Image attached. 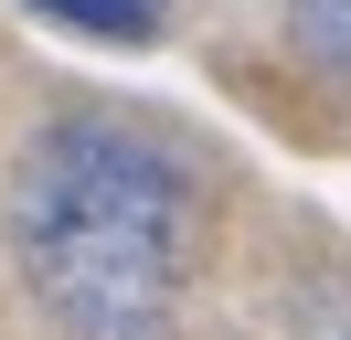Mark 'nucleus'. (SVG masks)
Instances as JSON below:
<instances>
[{
	"label": "nucleus",
	"mask_w": 351,
	"mask_h": 340,
	"mask_svg": "<svg viewBox=\"0 0 351 340\" xmlns=\"http://www.w3.org/2000/svg\"><path fill=\"white\" fill-rule=\"evenodd\" d=\"M11 266L75 340H160L192 266V170L117 117H53L0 191Z\"/></svg>",
	"instance_id": "nucleus-1"
},
{
	"label": "nucleus",
	"mask_w": 351,
	"mask_h": 340,
	"mask_svg": "<svg viewBox=\"0 0 351 340\" xmlns=\"http://www.w3.org/2000/svg\"><path fill=\"white\" fill-rule=\"evenodd\" d=\"M32 11L75 21V32H96V42H149L160 32V0H32Z\"/></svg>",
	"instance_id": "nucleus-2"
},
{
	"label": "nucleus",
	"mask_w": 351,
	"mask_h": 340,
	"mask_svg": "<svg viewBox=\"0 0 351 340\" xmlns=\"http://www.w3.org/2000/svg\"><path fill=\"white\" fill-rule=\"evenodd\" d=\"M287 42L330 75H351V0H287Z\"/></svg>",
	"instance_id": "nucleus-3"
}]
</instances>
